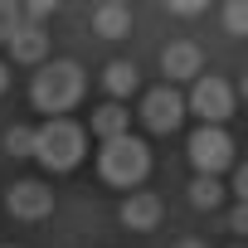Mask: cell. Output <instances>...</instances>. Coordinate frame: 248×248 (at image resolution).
Wrapping results in <instances>:
<instances>
[{
  "label": "cell",
  "instance_id": "cell-1",
  "mask_svg": "<svg viewBox=\"0 0 248 248\" xmlns=\"http://www.w3.org/2000/svg\"><path fill=\"white\" fill-rule=\"evenodd\" d=\"M97 175H102L107 185H117V190H132V195H137V185L151 175V146L137 141V137L102 141V151H97Z\"/></svg>",
  "mask_w": 248,
  "mask_h": 248
},
{
  "label": "cell",
  "instance_id": "cell-2",
  "mask_svg": "<svg viewBox=\"0 0 248 248\" xmlns=\"http://www.w3.org/2000/svg\"><path fill=\"white\" fill-rule=\"evenodd\" d=\"M30 97H34L39 112H49V122L63 117V112L83 97V68H78L73 59H54V63H44V68L34 73V83H30Z\"/></svg>",
  "mask_w": 248,
  "mask_h": 248
},
{
  "label": "cell",
  "instance_id": "cell-3",
  "mask_svg": "<svg viewBox=\"0 0 248 248\" xmlns=\"http://www.w3.org/2000/svg\"><path fill=\"white\" fill-rule=\"evenodd\" d=\"M83 146H88V132L68 117H54L39 127V146H34V161L44 170H73L83 161Z\"/></svg>",
  "mask_w": 248,
  "mask_h": 248
},
{
  "label": "cell",
  "instance_id": "cell-4",
  "mask_svg": "<svg viewBox=\"0 0 248 248\" xmlns=\"http://www.w3.org/2000/svg\"><path fill=\"white\" fill-rule=\"evenodd\" d=\"M185 107L204 122V127H224L229 112H233V88L224 78H214V73H200L195 88H190V97H185Z\"/></svg>",
  "mask_w": 248,
  "mask_h": 248
},
{
  "label": "cell",
  "instance_id": "cell-5",
  "mask_svg": "<svg viewBox=\"0 0 248 248\" xmlns=\"http://www.w3.org/2000/svg\"><path fill=\"white\" fill-rule=\"evenodd\" d=\"M190 161H195L200 175H214V180H219V170L233 166V137H229L224 127H200V132L190 137Z\"/></svg>",
  "mask_w": 248,
  "mask_h": 248
},
{
  "label": "cell",
  "instance_id": "cell-6",
  "mask_svg": "<svg viewBox=\"0 0 248 248\" xmlns=\"http://www.w3.org/2000/svg\"><path fill=\"white\" fill-rule=\"evenodd\" d=\"M185 97L170 88V83H161V88H151L146 97H141V122H146V127L151 132H175L180 127V122H185Z\"/></svg>",
  "mask_w": 248,
  "mask_h": 248
},
{
  "label": "cell",
  "instance_id": "cell-7",
  "mask_svg": "<svg viewBox=\"0 0 248 248\" xmlns=\"http://www.w3.org/2000/svg\"><path fill=\"white\" fill-rule=\"evenodd\" d=\"M5 209H10L15 219H25V224H39V219H49V209H54V190L39 185V180H15V185L5 190Z\"/></svg>",
  "mask_w": 248,
  "mask_h": 248
},
{
  "label": "cell",
  "instance_id": "cell-8",
  "mask_svg": "<svg viewBox=\"0 0 248 248\" xmlns=\"http://www.w3.org/2000/svg\"><path fill=\"white\" fill-rule=\"evenodd\" d=\"M161 68H166V83H195L200 78V44H190V39H175V44H166V54H161Z\"/></svg>",
  "mask_w": 248,
  "mask_h": 248
},
{
  "label": "cell",
  "instance_id": "cell-9",
  "mask_svg": "<svg viewBox=\"0 0 248 248\" xmlns=\"http://www.w3.org/2000/svg\"><path fill=\"white\" fill-rule=\"evenodd\" d=\"M122 224H127L132 233H151V229L161 224V200H156L151 190L127 195V200H122Z\"/></svg>",
  "mask_w": 248,
  "mask_h": 248
},
{
  "label": "cell",
  "instance_id": "cell-10",
  "mask_svg": "<svg viewBox=\"0 0 248 248\" xmlns=\"http://www.w3.org/2000/svg\"><path fill=\"white\" fill-rule=\"evenodd\" d=\"M10 59H15V63H39V68H44V63H49V34H44L39 25H25V30L10 39Z\"/></svg>",
  "mask_w": 248,
  "mask_h": 248
},
{
  "label": "cell",
  "instance_id": "cell-11",
  "mask_svg": "<svg viewBox=\"0 0 248 248\" xmlns=\"http://www.w3.org/2000/svg\"><path fill=\"white\" fill-rule=\"evenodd\" d=\"M93 137L97 141H117V137H132V112H122L117 102L93 112Z\"/></svg>",
  "mask_w": 248,
  "mask_h": 248
},
{
  "label": "cell",
  "instance_id": "cell-12",
  "mask_svg": "<svg viewBox=\"0 0 248 248\" xmlns=\"http://www.w3.org/2000/svg\"><path fill=\"white\" fill-rule=\"evenodd\" d=\"M137 83H141V73H137V63H127V59H112V63L102 68V88H107L112 97H132Z\"/></svg>",
  "mask_w": 248,
  "mask_h": 248
},
{
  "label": "cell",
  "instance_id": "cell-13",
  "mask_svg": "<svg viewBox=\"0 0 248 248\" xmlns=\"http://www.w3.org/2000/svg\"><path fill=\"white\" fill-rule=\"evenodd\" d=\"M93 30L102 34V39H122L132 30V10L127 5H97L93 10Z\"/></svg>",
  "mask_w": 248,
  "mask_h": 248
},
{
  "label": "cell",
  "instance_id": "cell-14",
  "mask_svg": "<svg viewBox=\"0 0 248 248\" xmlns=\"http://www.w3.org/2000/svg\"><path fill=\"white\" fill-rule=\"evenodd\" d=\"M219 200H224V185H219L214 175H195V180H190V204H195V209H214Z\"/></svg>",
  "mask_w": 248,
  "mask_h": 248
},
{
  "label": "cell",
  "instance_id": "cell-15",
  "mask_svg": "<svg viewBox=\"0 0 248 248\" xmlns=\"http://www.w3.org/2000/svg\"><path fill=\"white\" fill-rule=\"evenodd\" d=\"M34 146H39V127L15 122V127L5 132V151H10V156H34Z\"/></svg>",
  "mask_w": 248,
  "mask_h": 248
},
{
  "label": "cell",
  "instance_id": "cell-16",
  "mask_svg": "<svg viewBox=\"0 0 248 248\" xmlns=\"http://www.w3.org/2000/svg\"><path fill=\"white\" fill-rule=\"evenodd\" d=\"M25 25H30V20H25V5H10V0H0V39L10 44Z\"/></svg>",
  "mask_w": 248,
  "mask_h": 248
},
{
  "label": "cell",
  "instance_id": "cell-17",
  "mask_svg": "<svg viewBox=\"0 0 248 248\" xmlns=\"http://www.w3.org/2000/svg\"><path fill=\"white\" fill-rule=\"evenodd\" d=\"M224 25H229V34H248V5H243V0L224 5Z\"/></svg>",
  "mask_w": 248,
  "mask_h": 248
},
{
  "label": "cell",
  "instance_id": "cell-18",
  "mask_svg": "<svg viewBox=\"0 0 248 248\" xmlns=\"http://www.w3.org/2000/svg\"><path fill=\"white\" fill-rule=\"evenodd\" d=\"M233 195H238V204H248V166L233 170Z\"/></svg>",
  "mask_w": 248,
  "mask_h": 248
},
{
  "label": "cell",
  "instance_id": "cell-19",
  "mask_svg": "<svg viewBox=\"0 0 248 248\" xmlns=\"http://www.w3.org/2000/svg\"><path fill=\"white\" fill-rule=\"evenodd\" d=\"M229 229H233V233H248V204H238V209L229 214Z\"/></svg>",
  "mask_w": 248,
  "mask_h": 248
},
{
  "label": "cell",
  "instance_id": "cell-20",
  "mask_svg": "<svg viewBox=\"0 0 248 248\" xmlns=\"http://www.w3.org/2000/svg\"><path fill=\"white\" fill-rule=\"evenodd\" d=\"M5 93H10V63L0 59V97H5Z\"/></svg>",
  "mask_w": 248,
  "mask_h": 248
},
{
  "label": "cell",
  "instance_id": "cell-21",
  "mask_svg": "<svg viewBox=\"0 0 248 248\" xmlns=\"http://www.w3.org/2000/svg\"><path fill=\"white\" fill-rule=\"evenodd\" d=\"M175 248H209V243H200V238H180Z\"/></svg>",
  "mask_w": 248,
  "mask_h": 248
},
{
  "label": "cell",
  "instance_id": "cell-22",
  "mask_svg": "<svg viewBox=\"0 0 248 248\" xmlns=\"http://www.w3.org/2000/svg\"><path fill=\"white\" fill-rule=\"evenodd\" d=\"M238 93H243V97H248V73H243V83H238Z\"/></svg>",
  "mask_w": 248,
  "mask_h": 248
},
{
  "label": "cell",
  "instance_id": "cell-23",
  "mask_svg": "<svg viewBox=\"0 0 248 248\" xmlns=\"http://www.w3.org/2000/svg\"><path fill=\"white\" fill-rule=\"evenodd\" d=\"M0 248H15V243H0Z\"/></svg>",
  "mask_w": 248,
  "mask_h": 248
}]
</instances>
